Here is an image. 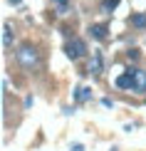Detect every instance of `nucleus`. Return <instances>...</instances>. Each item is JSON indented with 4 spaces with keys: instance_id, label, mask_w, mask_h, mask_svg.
I'll return each instance as SVG.
<instances>
[{
    "instance_id": "423d86ee",
    "label": "nucleus",
    "mask_w": 146,
    "mask_h": 151,
    "mask_svg": "<svg viewBox=\"0 0 146 151\" xmlns=\"http://www.w3.org/2000/svg\"><path fill=\"white\" fill-rule=\"evenodd\" d=\"M134 89L146 92V72H141V70L136 72V77H134Z\"/></svg>"
},
{
    "instance_id": "f8f14e48",
    "label": "nucleus",
    "mask_w": 146,
    "mask_h": 151,
    "mask_svg": "<svg viewBox=\"0 0 146 151\" xmlns=\"http://www.w3.org/2000/svg\"><path fill=\"white\" fill-rule=\"evenodd\" d=\"M126 55H129V60H139V50H129Z\"/></svg>"
},
{
    "instance_id": "f257e3e1",
    "label": "nucleus",
    "mask_w": 146,
    "mask_h": 151,
    "mask_svg": "<svg viewBox=\"0 0 146 151\" xmlns=\"http://www.w3.org/2000/svg\"><path fill=\"white\" fill-rule=\"evenodd\" d=\"M37 60H40V55H37V50L32 45H22L20 50H17V62H20L25 70H32V67L37 65Z\"/></svg>"
},
{
    "instance_id": "6e6552de",
    "label": "nucleus",
    "mask_w": 146,
    "mask_h": 151,
    "mask_svg": "<svg viewBox=\"0 0 146 151\" xmlns=\"http://www.w3.org/2000/svg\"><path fill=\"white\" fill-rule=\"evenodd\" d=\"M10 40H12V27L5 22V25H3V45H5V47H10Z\"/></svg>"
},
{
    "instance_id": "f03ea898",
    "label": "nucleus",
    "mask_w": 146,
    "mask_h": 151,
    "mask_svg": "<svg viewBox=\"0 0 146 151\" xmlns=\"http://www.w3.org/2000/svg\"><path fill=\"white\" fill-rule=\"evenodd\" d=\"M84 52H87V45L79 40V37H72V40H67V45H65V55H67L72 62H74V60H79Z\"/></svg>"
},
{
    "instance_id": "0eeeda50",
    "label": "nucleus",
    "mask_w": 146,
    "mask_h": 151,
    "mask_svg": "<svg viewBox=\"0 0 146 151\" xmlns=\"http://www.w3.org/2000/svg\"><path fill=\"white\" fill-rule=\"evenodd\" d=\"M89 97H92V89H87V87H79L77 94H74V99H77V102H87Z\"/></svg>"
},
{
    "instance_id": "20e7f679",
    "label": "nucleus",
    "mask_w": 146,
    "mask_h": 151,
    "mask_svg": "<svg viewBox=\"0 0 146 151\" xmlns=\"http://www.w3.org/2000/svg\"><path fill=\"white\" fill-rule=\"evenodd\" d=\"M117 87H119V89H134V77H131V74L117 77Z\"/></svg>"
},
{
    "instance_id": "9b49d317",
    "label": "nucleus",
    "mask_w": 146,
    "mask_h": 151,
    "mask_svg": "<svg viewBox=\"0 0 146 151\" xmlns=\"http://www.w3.org/2000/svg\"><path fill=\"white\" fill-rule=\"evenodd\" d=\"M119 5V0H104V3H101V10H114Z\"/></svg>"
},
{
    "instance_id": "9d476101",
    "label": "nucleus",
    "mask_w": 146,
    "mask_h": 151,
    "mask_svg": "<svg viewBox=\"0 0 146 151\" xmlns=\"http://www.w3.org/2000/svg\"><path fill=\"white\" fill-rule=\"evenodd\" d=\"M52 3L57 5V10H60V12H67L69 10V0H52Z\"/></svg>"
},
{
    "instance_id": "39448f33",
    "label": "nucleus",
    "mask_w": 146,
    "mask_h": 151,
    "mask_svg": "<svg viewBox=\"0 0 146 151\" xmlns=\"http://www.w3.org/2000/svg\"><path fill=\"white\" fill-rule=\"evenodd\" d=\"M89 72H94V74H99V72H101V52H94V55H92Z\"/></svg>"
},
{
    "instance_id": "ddd939ff",
    "label": "nucleus",
    "mask_w": 146,
    "mask_h": 151,
    "mask_svg": "<svg viewBox=\"0 0 146 151\" xmlns=\"http://www.w3.org/2000/svg\"><path fill=\"white\" fill-rule=\"evenodd\" d=\"M8 3H10V5H20V0H8Z\"/></svg>"
},
{
    "instance_id": "7ed1b4c3",
    "label": "nucleus",
    "mask_w": 146,
    "mask_h": 151,
    "mask_svg": "<svg viewBox=\"0 0 146 151\" xmlns=\"http://www.w3.org/2000/svg\"><path fill=\"white\" fill-rule=\"evenodd\" d=\"M89 32H92V37H94V40H104V37H106V32H109V25L97 22V25H92V27H89Z\"/></svg>"
},
{
    "instance_id": "1a4fd4ad",
    "label": "nucleus",
    "mask_w": 146,
    "mask_h": 151,
    "mask_svg": "<svg viewBox=\"0 0 146 151\" xmlns=\"http://www.w3.org/2000/svg\"><path fill=\"white\" fill-rule=\"evenodd\" d=\"M131 25H134V27H146V15H144V12L131 15Z\"/></svg>"
}]
</instances>
